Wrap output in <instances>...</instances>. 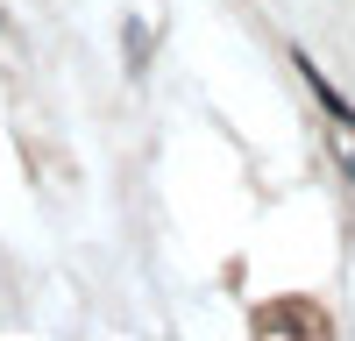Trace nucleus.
<instances>
[{
  "label": "nucleus",
  "mask_w": 355,
  "mask_h": 341,
  "mask_svg": "<svg viewBox=\"0 0 355 341\" xmlns=\"http://www.w3.org/2000/svg\"><path fill=\"white\" fill-rule=\"evenodd\" d=\"M291 64H299V71H306V85H313V93H320V107H327V114H334V121H341V128H355V107H348V100L334 93V85H327V71H320V64H313V57H306V50H299V57H291Z\"/></svg>",
  "instance_id": "obj_1"
},
{
  "label": "nucleus",
  "mask_w": 355,
  "mask_h": 341,
  "mask_svg": "<svg viewBox=\"0 0 355 341\" xmlns=\"http://www.w3.org/2000/svg\"><path fill=\"white\" fill-rule=\"evenodd\" d=\"M348 170H355V157H348Z\"/></svg>",
  "instance_id": "obj_2"
}]
</instances>
